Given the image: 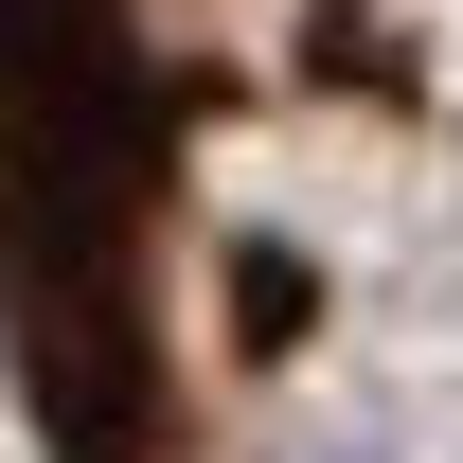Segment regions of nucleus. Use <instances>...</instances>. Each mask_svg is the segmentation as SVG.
Wrapping results in <instances>:
<instances>
[{
    "label": "nucleus",
    "mask_w": 463,
    "mask_h": 463,
    "mask_svg": "<svg viewBox=\"0 0 463 463\" xmlns=\"http://www.w3.org/2000/svg\"><path fill=\"white\" fill-rule=\"evenodd\" d=\"M90 143H125L108 18L0 0V250H18V321H36V392H54L71 463H143V392H125V196L143 178Z\"/></svg>",
    "instance_id": "1"
}]
</instances>
